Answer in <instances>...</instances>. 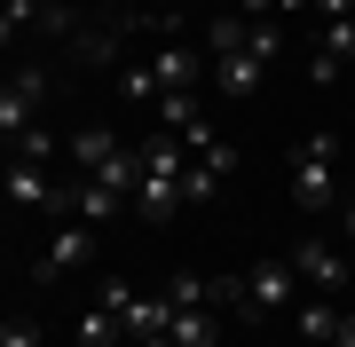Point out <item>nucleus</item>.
Instances as JSON below:
<instances>
[{"label":"nucleus","instance_id":"nucleus-1","mask_svg":"<svg viewBox=\"0 0 355 347\" xmlns=\"http://www.w3.org/2000/svg\"><path fill=\"white\" fill-rule=\"evenodd\" d=\"M284 174H292V181H284L292 206H300L308 221H324V213H331V197H340V134L316 127L300 150H292V166H284Z\"/></svg>","mask_w":355,"mask_h":347},{"label":"nucleus","instance_id":"nucleus-2","mask_svg":"<svg viewBox=\"0 0 355 347\" xmlns=\"http://www.w3.org/2000/svg\"><path fill=\"white\" fill-rule=\"evenodd\" d=\"M214 300H229L237 316H277V308H300L308 284H300L292 260H261V269H245V276H221Z\"/></svg>","mask_w":355,"mask_h":347},{"label":"nucleus","instance_id":"nucleus-3","mask_svg":"<svg viewBox=\"0 0 355 347\" xmlns=\"http://www.w3.org/2000/svg\"><path fill=\"white\" fill-rule=\"evenodd\" d=\"M103 253V237H95V221H64L48 244L32 253V284H64V276H79L87 260Z\"/></svg>","mask_w":355,"mask_h":347},{"label":"nucleus","instance_id":"nucleus-4","mask_svg":"<svg viewBox=\"0 0 355 347\" xmlns=\"http://www.w3.org/2000/svg\"><path fill=\"white\" fill-rule=\"evenodd\" d=\"M292 269H300V284H308V292H347V253H340V244H331V237H292Z\"/></svg>","mask_w":355,"mask_h":347},{"label":"nucleus","instance_id":"nucleus-5","mask_svg":"<svg viewBox=\"0 0 355 347\" xmlns=\"http://www.w3.org/2000/svg\"><path fill=\"white\" fill-rule=\"evenodd\" d=\"M8 206L64 213V221H71V181H55L48 166H32V158H8Z\"/></svg>","mask_w":355,"mask_h":347},{"label":"nucleus","instance_id":"nucleus-6","mask_svg":"<svg viewBox=\"0 0 355 347\" xmlns=\"http://www.w3.org/2000/svg\"><path fill=\"white\" fill-rule=\"evenodd\" d=\"M40 103H48V71L24 64V71H8V87H0V134H32L40 127Z\"/></svg>","mask_w":355,"mask_h":347},{"label":"nucleus","instance_id":"nucleus-7","mask_svg":"<svg viewBox=\"0 0 355 347\" xmlns=\"http://www.w3.org/2000/svg\"><path fill=\"white\" fill-rule=\"evenodd\" d=\"M214 64L205 48H190V39H166V48H150V71H158V95H198V71Z\"/></svg>","mask_w":355,"mask_h":347},{"label":"nucleus","instance_id":"nucleus-8","mask_svg":"<svg viewBox=\"0 0 355 347\" xmlns=\"http://www.w3.org/2000/svg\"><path fill=\"white\" fill-rule=\"evenodd\" d=\"M261 71H268V64L253 55V39H245V48H221V55H214V87L229 95V103H245V95L261 87Z\"/></svg>","mask_w":355,"mask_h":347},{"label":"nucleus","instance_id":"nucleus-9","mask_svg":"<svg viewBox=\"0 0 355 347\" xmlns=\"http://www.w3.org/2000/svg\"><path fill=\"white\" fill-rule=\"evenodd\" d=\"M355 64V16H340V24H324V48L308 55V79H316V87H331V79H340Z\"/></svg>","mask_w":355,"mask_h":347},{"label":"nucleus","instance_id":"nucleus-10","mask_svg":"<svg viewBox=\"0 0 355 347\" xmlns=\"http://www.w3.org/2000/svg\"><path fill=\"white\" fill-rule=\"evenodd\" d=\"M182 206H190V197H182V174H150V166H142V190H135V213H142V221H158V229H166V221H174Z\"/></svg>","mask_w":355,"mask_h":347},{"label":"nucleus","instance_id":"nucleus-11","mask_svg":"<svg viewBox=\"0 0 355 347\" xmlns=\"http://www.w3.org/2000/svg\"><path fill=\"white\" fill-rule=\"evenodd\" d=\"M79 347H135V332H127V316L111 308V300H87L79 308V332H71Z\"/></svg>","mask_w":355,"mask_h":347},{"label":"nucleus","instance_id":"nucleus-12","mask_svg":"<svg viewBox=\"0 0 355 347\" xmlns=\"http://www.w3.org/2000/svg\"><path fill=\"white\" fill-rule=\"evenodd\" d=\"M64 150H71V166H79V174H103L119 150H127V142H119L111 127H71V142H64Z\"/></svg>","mask_w":355,"mask_h":347},{"label":"nucleus","instance_id":"nucleus-13","mask_svg":"<svg viewBox=\"0 0 355 347\" xmlns=\"http://www.w3.org/2000/svg\"><path fill=\"white\" fill-rule=\"evenodd\" d=\"M119 48H127V39H119L111 24H79V32H71V55H79L87 71H119Z\"/></svg>","mask_w":355,"mask_h":347},{"label":"nucleus","instance_id":"nucleus-14","mask_svg":"<svg viewBox=\"0 0 355 347\" xmlns=\"http://www.w3.org/2000/svg\"><path fill=\"white\" fill-rule=\"evenodd\" d=\"M127 206H135V197L103 190V181H71V221H95V229H103V221H119Z\"/></svg>","mask_w":355,"mask_h":347},{"label":"nucleus","instance_id":"nucleus-15","mask_svg":"<svg viewBox=\"0 0 355 347\" xmlns=\"http://www.w3.org/2000/svg\"><path fill=\"white\" fill-rule=\"evenodd\" d=\"M292 323H300V339H308V347H331V339H340V323H347V316L331 308L324 292H308L300 308H292Z\"/></svg>","mask_w":355,"mask_h":347},{"label":"nucleus","instance_id":"nucleus-16","mask_svg":"<svg viewBox=\"0 0 355 347\" xmlns=\"http://www.w3.org/2000/svg\"><path fill=\"white\" fill-rule=\"evenodd\" d=\"M214 332H221L214 300H198V308H174V332H166V339H174V347H214Z\"/></svg>","mask_w":355,"mask_h":347},{"label":"nucleus","instance_id":"nucleus-17","mask_svg":"<svg viewBox=\"0 0 355 347\" xmlns=\"http://www.w3.org/2000/svg\"><path fill=\"white\" fill-rule=\"evenodd\" d=\"M150 118H158L166 134H190L205 111H198V95H158V103H150Z\"/></svg>","mask_w":355,"mask_h":347},{"label":"nucleus","instance_id":"nucleus-18","mask_svg":"<svg viewBox=\"0 0 355 347\" xmlns=\"http://www.w3.org/2000/svg\"><path fill=\"white\" fill-rule=\"evenodd\" d=\"M8 158H32V166H48V158H55V134H48V127L16 134V142H8Z\"/></svg>","mask_w":355,"mask_h":347},{"label":"nucleus","instance_id":"nucleus-19","mask_svg":"<svg viewBox=\"0 0 355 347\" xmlns=\"http://www.w3.org/2000/svg\"><path fill=\"white\" fill-rule=\"evenodd\" d=\"M214 190H221V174H214V166H198V158H190V174H182V197H190V206H205Z\"/></svg>","mask_w":355,"mask_h":347},{"label":"nucleus","instance_id":"nucleus-20","mask_svg":"<svg viewBox=\"0 0 355 347\" xmlns=\"http://www.w3.org/2000/svg\"><path fill=\"white\" fill-rule=\"evenodd\" d=\"M0 347H40V323L32 316H8V323H0Z\"/></svg>","mask_w":355,"mask_h":347},{"label":"nucleus","instance_id":"nucleus-21","mask_svg":"<svg viewBox=\"0 0 355 347\" xmlns=\"http://www.w3.org/2000/svg\"><path fill=\"white\" fill-rule=\"evenodd\" d=\"M340 229H347V237H355V206H340Z\"/></svg>","mask_w":355,"mask_h":347}]
</instances>
